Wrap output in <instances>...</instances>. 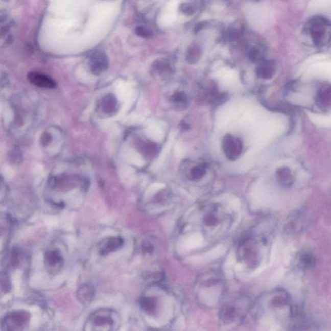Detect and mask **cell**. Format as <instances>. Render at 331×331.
Wrapping results in <instances>:
<instances>
[{
  "mask_svg": "<svg viewBox=\"0 0 331 331\" xmlns=\"http://www.w3.org/2000/svg\"><path fill=\"white\" fill-rule=\"evenodd\" d=\"M311 74H316L326 79H331V62H317L311 67Z\"/></svg>",
  "mask_w": 331,
  "mask_h": 331,
  "instance_id": "15",
  "label": "cell"
},
{
  "mask_svg": "<svg viewBox=\"0 0 331 331\" xmlns=\"http://www.w3.org/2000/svg\"><path fill=\"white\" fill-rule=\"evenodd\" d=\"M311 9L319 13H331V0H313Z\"/></svg>",
  "mask_w": 331,
  "mask_h": 331,
  "instance_id": "16",
  "label": "cell"
},
{
  "mask_svg": "<svg viewBox=\"0 0 331 331\" xmlns=\"http://www.w3.org/2000/svg\"><path fill=\"white\" fill-rule=\"evenodd\" d=\"M31 315L24 310L14 311L5 316L2 322V329L15 331L25 329L30 322Z\"/></svg>",
  "mask_w": 331,
  "mask_h": 331,
  "instance_id": "4",
  "label": "cell"
},
{
  "mask_svg": "<svg viewBox=\"0 0 331 331\" xmlns=\"http://www.w3.org/2000/svg\"><path fill=\"white\" fill-rule=\"evenodd\" d=\"M64 259L59 250H48L44 255V265L49 274H57L62 269Z\"/></svg>",
  "mask_w": 331,
  "mask_h": 331,
  "instance_id": "7",
  "label": "cell"
},
{
  "mask_svg": "<svg viewBox=\"0 0 331 331\" xmlns=\"http://www.w3.org/2000/svg\"><path fill=\"white\" fill-rule=\"evenodd\" d=\"M267 238L264 235L250 234L247 236L240 243V259L250 266L259 264L261 250L267 247Z\"/></svg>",
  "mask_w": 331,
  "mask_h": 331,
  "instance_id": "2",
  "label": "cell"
},
{
  "mask_svg": "<svg viewBox=\"0 0 331 331\" xmlns=\"http://www.w3.org/2000/svg\"><path fill=\"white\" fill-rule=\"evenodd\" d=\"M140 305L144 312L148 315H153L157 309V300L155 297L143 296L140 299Z\"/></svg>",
  "mask_w": 331,
  "mask_h": 331,
  "instance_id": "14",
  "label": "cell"
},
{
  "mask_svg": "<svg viewBox=\"0 0 331 331\" xmlns=\"http://www.w3.org/2000/svg\"><path fill=\"white\" fill-rule=\"evenodd\" d=\"M242 36V31L238 28H231L228 33V37L230 41L239 40Z\"/></svg>",
  "mask_w": 331,
  "mask_h": 331,
  "instance_id": "23",
  "label": "cell"
},
{
  "mask_svg": "<svg viewBox=\"0 0 331 331\" xmlns=\"http://www.w3.org/2000/svg\"><path fill=\"white\" fill-rule=\"evenodd\" d=\"M253 1L256 2V1H258V0H253Z\"/></svg>",
  "mask_w": 331,
  "mask_h": 331,
  "instance_id": "27",
  "label": "cell"
},
{
  "mask_svg": "<svg viewBox=\"0 0 331 331\" xmlns=\"http://www.w3.org/2000/svg\"><path fill=\"white\" fill-rule=\"evenodd\" d=\"M135 33L138 36L143 38H150L152 35V31L143 26L137 27L135 29Z\"/></svg>",
  "mask_w": 331,
  "mask_h": 331,
  "instance_id": "24",
  "label": "cell"
},
{
  "mask_svg": "<svg viewBox=\"0 0 331 331\" xmlns=\"http://www.w3.org/2000/svg\"><path fill=\"white\" fill-rule=\"evenodd\" d=\"M102 108L106 113H111L116 110V102L115 101V97L113 96H107L104 98L102 103Z\"/></svg>",
  "mask_w": 331,
  "mask_h": 331,
  "instance_id": "20",
  "label": "cell"
},
{
  "mask_svg": "<svg viewBox=\"0 0 331 331\" xmlns=\"http://www.w3.org/2000/svg\"><path fill=\"white\" fill-rule=\"evenodd\" d=\"M96 289L91 285L84 284L77 291V298L82 304L87 305L93 300Z\"/></svg>",
  "mask_w": 331,
  "mask_h": 331,
  "instance_id": "13",
  "label": "cell"
},
{
  "mask_svg": "<svg viewBox=\"0 0 331 331\" xmlns=\"http://www.w3.org/2000/svg\"><path fill=\"white\" fill-rule=\"evenodd\" d=\"M121 325V316L116 311L109 309H100L89 315L84 329L97 331L116 330L120 328Z\"/></svg>",
  "mask_w": 331,
  "mask_h": 331,
  "instance_id": "1",
  "label": "cell"
},
{
  "mask_svg": "<svg viewBox=\"0 0 331 331\" xmlns=\"http://www.w3.org/2000/svg\"><path fill=\"white\" fill-rule=\"evenodd\" d=\"M28 80L34 86L43 88L52 89L57 86L54 80L38 72H31L29 74Z\"/></svg>",
  "mask_w": 331,
  "mask_h": 331,
  "instance_id": "11",
  "label": "cell"
},
{
  "mask_svg": "<svg viewBox=\"0 0 331 331\" xmlns=\"http://www.w3.org/2000/svg\"><path fill=\"white\" fill-rule=\"evenodd\" d=\"M124 245V240L120 236H110L104 238L97 245L100 255H107L120 249Z\"/></svg>",
  "mask_w": 331,
  "mask_h": 331,
  "instance_id": "8",
  "label": "cell"
},
{
  "mask_svg": "<svg viewBox=\"0 0 331 331\" xmlns=\"http://www.w3.org/2000/svg\"><path fill=\"white\" fill-rule=\"evenodd\" d=\"M181 11L186 15H192L194 13V7L189 4H184L181 6Z\"/></svg>",
  "mask_w": 331,
  "mask_h": 331,
  "instance_id": "26",
  "label": "cell"
},
{
  "mask_svg": "<svg viewBox=\"0 0 331 331\" xmlns=\"http://www.w3.org/2000/svg\"><path fill=\"white\" fill-rule=\"evenodd\" d=\"M199 216L202 227L204 228V232L210 234V233H216L218 228H225L229 223V218L225 211L220 206L210 205L204 207L199 211Z\"/></svg>",
  "mask_w": 331,
  "mask_h": 331,
  "instance_id": "3",
  "label": "cell"
},
{
  "mask_svg": "<svg viewBox=\"0 0 331 331\" xmlns=\"http://www.w3.org/2000/svg\"><path fill=\"white\" fill-rule=\"evenodd\" d=\"M206 174V167L205 165L200 164L196 166L191 171V177L193 180H199L204 177Z\"/></svg>",
  "mask_w": 331,
  "mask_h": 331,
  "instance_id": "21",
  "label": "cell"
},
{
  "mask_svg": "<svg viewBox=\"0 0 331 331\" xmlns=\"http://www.w3.org/2000/svg\"><path fill=\"white\" fill-rule=\"evenodd\" d=\"M309 224V217L305 211H294L287 219L285 230L289 235H296L303 232Z\"/></svg>",
  "mask_w": 331,
  "mask_h": 331,
  "instance_id": "5",
  "label": "cell"
},
{
  "mask_svg": "<svg viewBox=\"0 0 331 331\" xmlns=\"http://www.w3.org/2000/svg\"><path fill=\"white\" fill-rule=\"evenodd\" d=\"M153 72L157 76L163 77L167 76L171 72V67L164 61H157L153 65Z\"/></svg>",
  "mask_w": 331,
  "mask_h": 331,
  "instance_id": "17",
  "label": "cell"
},
{
  "mask_svg": "<svg viewBox=\"0 0 331 331\" xmlns=\"http://www.w3.org/2000/svg\"><path fill=\"white\" fill-rule=\"evenodd\" d=\"M1 287L2 291H4L5 293H7L11 290V283H10L9 278L6 273L2 274Z\"/></svg>",
  "mask_w": 331,
  "mask_h": 331,
  "instance_id": "25",
  "label": "cell"
},
{
  "mask_svg": "<svg viewBox=\"0 0 331 331\" xmlns=\"http://www.w3.org/2000/svg\"><path fill=\"white\" fill-rule=\"evenodd\" d=\"M239 309H238L237 305L234 303H228L223 305L221 308L220 311V318L224 323H231L238 318L240 316Z\"/></svg>",
  "mask_w": 331,
  "mask_h": 331,
  "instance_id": "12",
  "label": "cell"
},
{
  "mask_svg": "<svg viewBox=\"0 0 331 331\" xmlns=\"http://www.w3.org/2000/svg\"><path fill=\"white\" fill-rule=\"evenodd\" d=\"M201 51L198 45H191L187 51L186 60L190 64H195L200 59Z\"/></svg>",
  "mask_w": 331,
  "mask_h": 331,
  "instance_id": "18",
  "label": "cell"
},
{
  "mask_svg": "<svg viewBox=\"0 0 331 331\" xmlns=\"http://www.w3.org/2000/svg\"><path fill=\"white\" fill-rule=\"evenodd\" d=\"M309 117L314 123L322 127H328L331 126V115L323 116L316 115V114H309Z\"/></svg>",
  "mask_w": 331,
  "mask_h": 331,
  "instance_id": "19",
  "label": "cell"
},
{
  "mask_svg": "<svg viewBox=\"0 0 331 331\" xmlns=\"http://www.w3.org/2000/svg\"><path fill=\"white\" fill-rule=\"evenodd\" d=\"M172 102L176 104L177 105H181L184 104L187 101V97L184 92H177L173 94L171 98Z\"/></svg>",
  "mask_w": 331,
  "mask_h": 331,
  "instance_id": "22",
  "label": "cell"
},
{
  "mask_svg": "<svg viewBox=\"0 0 331 331\" xmlns=\"http://www.w3.org/2000/svg\"><path fill=\"white\" fill-rule=\"evenodd\" d=\"M224 152L226 157L230 160H235L242 152V140L232 135H226L223 141Z\"/></svg>",
  "mask_w": 331,
  "mask_h": 331,
  "instance_id": "6",
  "label": "cell"
},
{
  "mask_svg": "<svg viewBox=\"0 0 331 331\" xmlns=\"http://www.w3.org/2000/svg\"><path fill=\"white\" fill-rule=\"evenodd\" d=\"M294 266L299 270L312 269L316 265V258L311 252L302 251L297 254L294 258Z\"/></svg>",
  "mask_w": 331,
  "mask_h": 331,
  "instance_id": "10",
  "label": "cell"
},
{
  "mask_svg": "<svg viewBox=\"0 0 331 331\" xmlns=\"http://www.w3.org/2000/svg\"><path fill=\"white\" fill-rule=\"evenodd\" d=\"M89 66L94 75H100L105 72L108 67V60L103 53H94L90 58Z\"/></svg>",
  "mask_w": 331,
  "mask_h": 331,
  "instance_id": "9",
  "label": "cell"
}]
</instances>
